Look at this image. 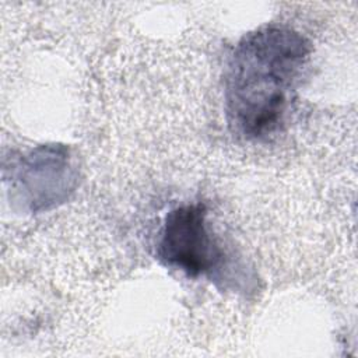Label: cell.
<instances>
[{
    "instance_id": "cell-1",
    "label": "cell",
    "mask_w": 358,
    "mask_h": 358,
    "mask_svg": "<svg viewBox=\"0 0 358 358\" xmlns=\"http://www.w3.org/2000/svg\"><path fill=\"white\" fill-rule=\"evenodd\" d=\"M310 50L305 36L284 25H264L236 43L225 74L227 119L235 134L263 141L284 129Z\"/></svg>"
},
{
    "instance_id": "cell-2",
    "label": "cell",
    "mask_w": 358,
    "mask_h": 358,
    "mask_svg": "<svg viewBox=\"0 0 358 358\" xmlns=\"http://www.w3.org/2000/svg\"><path fill=\"white\" fill-rule=\"evenodd\" d=\"M207 210L201 203L171 210L157 243V256L168 267L189 277L210 275L221 264L224 253L207 227Z\"/></svg>"
}]
</instances>
